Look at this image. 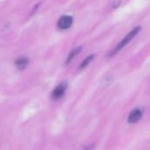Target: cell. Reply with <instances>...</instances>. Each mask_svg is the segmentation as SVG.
<instances>
[{"instance_id": "obj_1", "label": "cell", "mask_w": 150, "mask_h": 150, "mask_svg": "<svg viewBox=\"0 0 150 150\" xmlns=\"http://www.w3.org/2000/svg\"><path fill=\"white\" fill-rule=\"evenodd\" d=\"M141 29H142V27L141 26H137V27H134L129 33H127V35H126V37L117 45V47L111 52V54H110V56H112V55H114V54H116L117 53H119L121 49H123L139 33H140V31H141Z\"/></svg>"}, {"instance_id": "obj_2", "label": "cell", "mask_w": 150, "mask_h": 150, "mask_svg": "<svg viewBox=\"0 0 150 150\" xmlns=\"http://www.w3.org/2000/svg\"><path fill=\"white\" fill-rule=\"evenodd\" d=\"M67 87H68V84H67L66 82L61 83H60L58 86H56V88L53 91L52 95H51L52 98H53L54 100H58V99H60L61 98H62L63 95H64V93H65V91H66V90H67Z\"/></svg>"}, {"instance_id": "obj_3", "label": "cell", "mask_w": 150, "mask_h": 150, "mask_svg": "<svg viewBox=\"0 0 150 150\" xmlns=\"http://www.w3.org/2000/svg\"><path fill=\"white\" fill-rule=\"evenodd\" d=\"M143 114V111L141 108H135L128 115V119H127V122L129 124H134L136 122H138Z\"/></svg>"}, {"instance_id": "obj_4", "label": "cell", "mask_w": 150, "mask_h": 150, "mask_svg": "<svg viewBox=\"0 0 150 150\" xmlns=\"http://www.w3.org/2000/svg\"><path fill=\"white\" fill-rule=\"evenodd\" d=\"M73 22V18L69 15L62 16L58 20V27L60 29H68L71 26Z\"/></svg>"}, {"instance_id": "obj_5", "label": "cell", "mask_w": 150, "mask_h": 150, "mask_svg": "<svg viewBox=\"0 0 150 150\" xmlns=\"http://www.w3.org/2000/svg\"><path fill=\"white\" fill-rule=\"evenodd\" d=\"M29 63V60L26 58V57H19L16 62H15V64H16V67L19 69V70H23L26 68V66L28 65Z\"/></svg>"}, {"instance_id": "obj_6", "label": "cell", "mask_w": 150, "mask_h": 150, "mask_svg": "<svg viewBox=\"0 0 150 150\" xmlns=\"http://www.w3.org/2000/svg\"><path fill=\"white\" fill-rule=\"evenodd\" d=\"M81 50H82V47H76V48H74L70 53H69V56H68V58H67V61H66V63H69V62H71V60L76 56V55H77L80 52H81Z\"/></svg>"}, {"instance_id": "obj_7", "label": "cell", "mask_w": 150, "mask_h": 150, "mask_svg": "<svg viewBox=\"0 0 150 150\" xmlns=\"http://www.w3.org/2000/svg\"><path fill=\"white\" fill-rule=\"evenodd\" d=\"M93 58H94V54H91V55H89L88 57H86V58H85V60L81 63V65H80V69H83V68L87 67V66L91 63V62L93 60Z\"/></svg>"}]
</instances>
